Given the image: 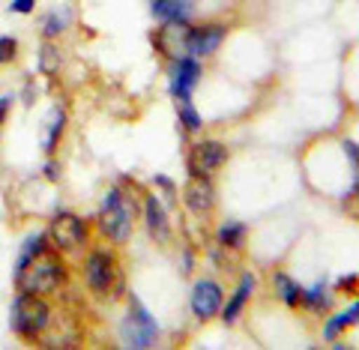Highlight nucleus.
<instances>
[{"label":"nucleus","instance_id":"1","mask_svg":"<svg viewBox=\"0 0 359 350\" xmlns=\"http://www.w3.org/2000/svg\"><path fill=\"white\" fill-rule=\"evenodd\" d=\"M66 281V264L60 261L54 252H45L36 257V261H30L21 273L15 276V288L21 293H36V297H48V293L60 290Z\"/></svg>","mask_w":359,"mask_h":350},{"label":"nucleus","instance_id":"2","mask_svg":"<svg viewBox=\"0 0 359 350\" xmlns=\"http://www.w3.org/2000/svg\"><path fill=\"white\" fill-rule=\"evenodd\" d=\"M135 201L123 191L120 186H111L102 198L99 207V231H102L111 243H126L132 234V222H135Z\"/></svg>","mask_w":359,"mask_h":350},{"label":"nucleus","instance_id":"3","mask_svg":"<svg viewBox=\"0 0 359 350\" xmlns=\"http://www.w3.org/2000/svg\"><path fill=\"white\" fill-rule=\"evenodd\" d=\"M9 326L18 338H27V342H36V338L51 326V309L48 302L36 293H21L13 299V309H9Z\"/></svg>","mask_w":359,"mask_h":350},{"label":"nucleus","instance_id":"4","mask_svg":"<svg viewBox=\"0 0 359 350\" xmlns=\"http://www.w3.org/2000/svg\"><path fill=\"white\" fill-rule=\"evenodd\" d=\"M120 335H123V344L138 347V350L153 347L156 338H159V323H156V318L144 309V302L135 297V293L129 297V311H126V321L120 326Z\"/></svg>","mask_w":359,"mask_h":350},{"label":"nucleus","instance_id":"5","mask_svg":"<svg viewBox=\"0 0 359 350\" xmlns=\"http://www.w3.org/2000/svg\"><path fill=\"white\" fill-rule=\"evenodd\" d=\"M87 285L96 297L108 299L111 293H117L123 288V276H120V267L114 261V255L108 248H93L87 257Z\"/></svg>","mask_w":359,"mask_h":350},{"label":"nucleus","instance_id":"6","mask_svg":"<svg viewBox=\"0 0 359 350\" xmlns=\"http://www.w3.org/2000/svg\"><path fill=\"white\" fill-rule=\"evenodd\" d=\"M48 243L57 248V252H78L87 243V224L72 216V213H57L48 224Z\"/></svg>","mask_w":359,"mask_h":350},{"label":"nucleus","instance_id":"7","mask_svg":"<svg viewBox=\"0 0 359 350\" xmlns=\"http://www.w3.org/2000/svg\"><path fill=\"white\" fill-rule=\"evenodd\" d=\"M189 33H192V27L186 21H165L162 30L153 36V45L162 58H171V60L189 58Z\"/></svg>","mask_w":359,"mask_h":350},{"label":"nucleus","instance_id":"8","mask_svg":"<svg viewBox=\"0 0 359 350\" xmlns=\"http://www.w3.org/2000/svg\"><path fill=\"white\" fill-rule=\"evenodd\" d=\"M228 162V150L219 141H201L189 153V174L192 177H212Z\"/></svg>","mask_w":359,"mask_h":350},{"label":"nucleus","instance_id":"9","mask_svg":"<svg viewBox=\"0 0 359 350\" xmlns=\"http://www.w3.org/2000/svg\"><path fill=\"white\" fill-rule=\"evenodd\" d=\"M222 288L212 278H201L192 290V314L198 321H210L212 314H219L222 309Z\"/></svg>","mask_w":359,"mask_h":350},{"label":"nucleus","instance_id":"10","mask_svg":"<svg viewBox=\"0 0 359 350\" xmlns=\"http://www.w3.org/2000/svg\"><path fill=\"white\" fill-rule=\"evenodd\" d=\"M201 78V63L198 58H180L174 60V72H171V93L183 102V99H192V90Z\"/></svg>","mask_w":359,"mask_h":350},{"label":"nucleus","instance_id":"11","mask_svg":"<svg viewBox=\"0 0 359 350\" xmlns=\"http://www.w3.org/2000/svg\"><path fill=\"white\" fill-rule=\"evenodd\" d=\"M224 27L222 25H207V27H192L189 33V58H210L212 51L222 45Z\"/></svg>","mask_w":359,"mask_h":350},{"label":"nucleus","instance_id":"12","mask_svg":"<svg viewBox=\"0 0 359 350\" xmlns=\"http://www.w3.org/2000/svg\"><path fill=\"white\" fill-rule=\"evenodd\" d=\"M183 198H186V207L201 216V213H210L212 204H216V189H212L210 177H192L183 191Z\"/></svg>","mask_w":359,"mask_h":350},{"label":"nucleus","instance_id":"13","mask_svg":"<svg viewBox=\"0 0 359 350\" xmlns=\"http://www.w3.org/2000/svg\"><path fill=\"white\" fill-rule=\"evenodd\" d=\"M144 222H147V234L153 236L156 243H168V236H171V224H168V213H165L162 201L156 195L144 198Z\"/></svg>","mask_w":359,"mask_h":350},{"label":"nucleus","instance_id":"14","mask_svg":"<svg viewBox=\"0 0 359 350\" xmlns=\"http://www.w3.org/2000/svg\"><path fill=\"white\" fill-rule=\"evenodd\" d=\"M252 290H255V276L252 273H245L243 278H240V288L233 290V297L228 299V306L222 309V318H224V323H233L243 314V309H245V302H249V297H252Z\"/></svg>","mask_w":359,"mask_h":350},{"label":"nucleus","instance_id":"15","mask_svg":"<svg viewBox=\"0 0 359 350\" xmlns=\"http://www.w3.org/2000/svg\"><path fill=\"white\" fill-rule=\"evenodd\" d=\"M150 13L162 21H189V0H150Z\"/></svg>","mask_w":359,"mask_h":350},{"label":"nucleus","instance_id":"16","mask_svg":"<svg viewBox=\"0 0 359 350\" xmlns=\"http://www.w3.org/2000/svg\"><path fill=\"white\" fill-rule=\"evenodd\" d=\"M45 245H48V236H45V234H30L27 240L21 243V252H18V261H15L13 276H18L30 261H36V257L45 252Z\"/></svg>","mask_w":359,"mask_h":350},{"label":"nucleus","instance_id":"17","mask_svg":"<svg viewBox=\"0 0 359 350\" xmlns=\"http://www.w3.org/2000/svg\"><path fill=\"white\" fill-rule=\"evenodd\" d=\"M273 285H276V290H278V297L285 299V306H290V309L302 306V297H306V290H302L290 276H285V273H273Z\"/></svg>","mask_w":359,"mask_h":350},{"label":"nucleus","instance_id":"18","mask_svg":"<svg viewBox=\"0 0 359 350\" xmlns=\"http://www.w3.org/2000/svg\"><path fill=\"white\" fill-rule=\"evenodd\" d=\"M219 243L224 248H243L245 243V224L243 222H228L219 228Z\"/></svg>","mask_w":359,"mask_h":350},{"label":"nucleus","instance_id":"19","mask_svg":"<svg viewBox=\"0 0 359 350\" xmlns=\"http://www.w3.org/2000/svg\"><path fill=\"white\" fill-rule=\"evenodd\" d=\"M63 123H66L63 108H54V111H51V120H48V135H45V153H54V147H57V138L63 135Z\"/></svg>","mask_w":359,"mask_h":350},{"label":"nucleus","instance_id":"20","mask_svg":"<svg viewBox=\"0 0 359 350\" xmlns=\"http://www.w3.org/2000/svg\"><path fill=\"white\" fill-rule=\"evenodd\" d=\"M330 293H327V288L323 285H314L311 290H306V297H302V306H309V309H314V311H323V309H330Z\"/></svg>","mask_w":359,"mask_h":350},{"label":"nucleus","instance_id":"21","mask_svg":"<svg viewBox=\"0 0 359 350\" xmlns=\"http://www.w3.org/2000/svg\"><path fill=\"white\" fill-rule=\"evenodd\" d=\"M180 123L186 126V132H198L201 129V117H198V111L192 105V99H183V102H180Z\"/></svg>","mask_w":359,"mask_h":350},{"label":"nucleus","instance_id":"22","mask_svg":"<svg viewBox=\"0 0 359 350\" xmlns=\"http://www.w3.org/2000/svg\"><path fill=\"white\" fill-rule=\"evenodd\" d=\"M66 25H69V15L60 13V9H54V13L48 15V21H45V36H48V39L60 36V33L66 30Z\"/></svg>","mask_w":359,"mask_h":350},{"label":"nucleus","instance_id":"23","mask_svg":"<svg viewBox=\"0 0 359 350\" xmlns=\"http://www.w3.org/2000/svg\"><path fill=\"white\" fill-rule=\"evenodd\" d=\"M15 51H18V42L13 36H0V66L13 63L15 60Z\"/></svg>","mask_w":359,"mask_h":350},{"label":"nucleus","instance_id":"24","mask_svg":"<svg viewBox=\"0 0 359 350\" xmlns=\"http://www.w3.org/2000/svg\"><path fill=\"white\" fill-rule=\"evenodd\" d=\"M33 9H36V0H13L9 4V13H15V15H30Z\"/></svg>","mask_w":359,"mask_h":350},{"label":"nucleus","instance_id":"25","mask_svg":"<svg viewBox=\"0 0 359 350\" xmlns=\"http://www.w3.org/2000/svg\"><path fill=\"white\" fill-rule=\"evenodd\" d=\"M54 54H57V51H54L51 45H45V48H42V63H39V66H42V72H54V60H51Z\"/></svg>","mask_w":359,"mask_h":350},{"label":"nucleus","instance_id":"26","mask_svg":"<svg viewBox=\"0 0 359 350\" xmlns=\"http://www.w3.org/2000/svg\"><path fill=\"white\" fill-rule=\"evenodd\" d=\"M344 150H347V156H351V162H353L356 174H359V144H353V141H344Z\"/></svg>","mask_w":359,"mask_h":350},{"label":"nucleus","instance_id":"27","mask_svg":"<svg viewBox=\"0 0 359 350\" xmlns=\"http://www.w3.org/2000/svg\"><path fill=\"white\" fill-rule=\"evenodd\" d=\"M45 177H48L51 183H57V180H60V168H57V162H45Z\"/></svg>","mask_w":359,"mask_h":350},{"label":"nucleus","instance_id":"28","mask_svg":"<svg viewBox=\"0 0 359 350\" xmlns=\"http://www.w3.org/2000/svg\"><path fill=\"white\" fill-rule=\"evenodd\" d=\"M9 108H13V96H0V123L6 120L9 114Z\"/></svg>","mask_w":359,"mask_h":350}]
</instances>
